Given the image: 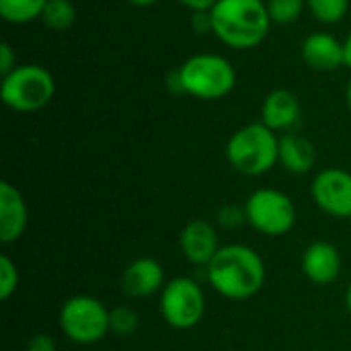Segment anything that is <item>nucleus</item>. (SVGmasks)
Here are the masks:
<instances>
[{
	"instance_id": "f03ea898",
	"label": "nucleus",
	"mask_w": 351,
	"mask_h": 351,
	"mask_svg": "<svg viewBox=\"0 0 351 351\" xmlns=\"http://www.w3.org/2000/svg\"><path fill=\"white\" fill-rule=\"evenodd\" d=\"M212 33L232 49H253L269 33V12L263 0H218L210 10Z\"/></svg>"
},
{
	"instance_id": "4468645a",
	"label": "nucleus",
	"mask_w": 351,
	"mask_h": 351,
	"mask_svg": "<svg viewBox=\"0 0 351 351\" xmlns=\"http://www.w3.org/2000/svg\"><path fill=\"white\" fill-rule=\"evenodd\" d=\"M298 121H300V101L292 90L276 88L263 99L261 123H265L276 134L278 132L288 134Z\"/></svg>"
},
{
	"instance_id": "9b49d317",
	"label": "nucleus",
	"mask_w": 351,
	"mask_h": 351,
	"mask_svg": "<svg viewBox=\"0 0 351 351\" xmlns=\"http://www.w3.org/2000/svg\"><path fill=\"white\" fill-rule=\"evenodd\" d=\"M343 269L339 249L329 241H315L302 253V274L317 286H329L337 282Z\"/></svg>"
},
{
	"instance_id": "1a4fd4ad",
	"label": "nucleus",
	"mask_w": 351,
	"mask_h": 351,
	"mask_svg": "<svg viewBox=\"0 0 351 351\" xmlns=\"http://www.w3.org/2000/svg\"><path fill=\"white\" fill-rule=\"evenodd\" d=\"M315 204L329 216L351 218V173L346 169H323L315 175L311 185Z\"/></svg>"
},
{
	"instance_id": "aec40b11",
	"label": "nucleus",
	"mask_w": 351,
	"mask_h": 351,
	"mask_svg": "<svg viewBox=\"0 0 351 351\" xmlns=\"http://www.w3.org/2000/svg\"><path fill=\"white\" fill-rule=\"evenodd\" d=\"M265 4H267L271 23L290 25L300 19L302 10L306 6V0H265Z\"/></svg>"
},
{
	"instance_id": "cd10ccee",
	"label": "nucleus",
	"mask_w": 351,
	"mask_h": 351,
	"mask_svg": "<svg viewBox=\"0 0 351 351\" xmlns=\"http://www.w3.org/2000/svg\"><path fill=\"white\" fill-rule=\"evenodd\" d=\"M128 2H132L136 6H150V4H156L158 0H128Z\"/></svg>"
},
{
	"instance_id": "20e7f679",
	"label": "nucleus",
	"mask_w": 351,
	"mask_h": 351,
	"mask_svg": "<svg viewBox=\"0 0 351 351\" xmlns=\"http://www.w3.org/2000/svg\"><path fill=\"white\" fill-rule=\"evenodd\" d=\"M175 80L179 90L199 101H218L232 93L237 72L232 64L218 53H197L183 62L175 72Z\"/></svg>"
},
{
	"instance_id": "5701e85b",
	"label": "nucleus",
	"mask_w": 351,
	"mask_h": 351,
	"mask_svg": "<svg viewBox=\"0 0 351 351\" xmlns=\"http://www.w3.org/2000/svg\"><path fill=\"white\" fill-rule=\"evenodd\" d=\"M245 222H247L245 208H239L234 204H226L218 210V224L226 230H237Z\"/></svg>"
},
{
	"instance_id": "a211bd4d",
	"label": "nucleus",
	"mask_w": 351,
	"mask_h": 351,
	"mask_svg": "<svg viewBox=\"0 0 351 351\" xmlns=\"http://www.w3.org/2000/svg\"><path fill=\"white\" fill-rule=\"evenodd\" d=\"M41 21L51 31H66L76 21V8L72 0H47Z\"/></svg>"
},
{
	"instance_id": "39448f33",
	"label": "nucleus",
	"mask_w": 351,
	"mask_h": 351,
	"mask_svg": "<svg viewBox=\"0 0 351 351\" xmlns=\"http://www.w3.org/2000/svg\"><path fill=\"white\" fill-rule=\"evenodd\" d=\"M56 93V80L39 64H21L2 76L0 99L16 113H35L43 109Z\"/></svg>"
},
{
	"instance_id": "7ed1b4c3",
	"label": "nucleus",
	"mask_w": 351,
	"mask_h": 351,
	"mask_svg": "<svg viewBox=\"0 0 351 351\" xmlns=\"http://www.w3.org/2000/svg\"><path fill=\"white\" fill-rule=\"evenodd\" d=\"M226 160L247 177H261L280 162V138L265 123L239 128L226 144Z\"/></svg>"
},
{
	"instance_id": "f257e3e1",
	"label": "nucleus",
	"mask_w": 351,
	"mask_h": 351,
	"mask_svg": "<svg viewBox=\"0 0 351 351\" xmlns=\"http://www.w3.org/2000/svg\"><path fill=\"white\" fill-rule=\"evenodd\" d=\"M210 286L228 300L241 302L257 296L267 278L263 257L247 245H224L206 267Z\"/></svg>"
},
{
	"instance_id": "f8f14e48",
	"label": "nucleus",
	"mask_w": 351,
	"mask_h": 351,
	"mask_svg": "<svg viewBox=\"0 0 351 351\" xmlns=\"http://www.w3.org/2000/svg\"><path fill=\"white\" fill-rule=\"evenodd\" d=\"M165 267L152 257L134 259L121 274V290L128 298H148L162 292Z\"/></svg>"
},
{
	"instance_id": "393cba45",
	"label": "nucleus",
	"mask_w": 351,
	"mask_h": 351,
	"mask_svg": "<svg viewBox=\"0 0 351 351\" xmlns=\"http://www.w3.org/2000/svg\"><path fill=\"white\" fill-rule=\"evenodd\" d=\"M14 68H16V56H14L10 43L4 41V43L0 45V72H2V76H6V74L12 72Z\"/></svg>"
},
{
	"instance_id": "6e6552de",
	"label": "nucleus",
	"mask_w": 351,
	"mask_h": 351,
	"mask_svg": "<svg viewBox=\"0 0 351 351\" xmlns=\"http://www.w3.org/2000/svg\"><path fill=\"white\" fill-rule=\"evenodd\" d=\"M158 308L169 327L187 331L202 323L206 315V294L193 278L179 276L165 284Z\"/></svg>"
},
{
	"instance_id": "f3484780",
	"label": "nucleus",
	"mask_w": 351,
	"mask_h": 351,
	"mask_svg": "<svg viewBox=\"0 0 351 351\" xmlns=\"http://www.w3.org/2000/svg\"><path fill=\"white\" fill-rule=\"evenodd\" d=\"M47 0H0V16L12 25H25L41 19Z\"/></svg>"
},
{
	"instance_id": "412c9836",
	"label": "nucleus",
	"mask_w": 351,
	"mask_h": 351,
	"mask_svg": "<svg viewBox=\"0 0 351 351\" xmlns=\"http://www.w3.org/2000/svg\"><path fill=\"white\" fill-rule=\"evenodd\" d=\"M109 327H111V333L113 335H117V337H130L140 327L138 313L132 306H115L109 313Z\"/></svg>"
},
{
	"instance_id": "6ab92c4d",
	"label": "nucleus",
	"mask_w": 351,
	"mask_h": 351,
	"mask_svg": "<svg viewBox=\"0 0 351 351\" xmlns=\"http://www.w3.org/2000/svg\"><path fill=\"white\" fill-rule=\"evenodd\" d=\"M306 8L313 12L317 21L333 25L346 16L350 8V0H306Z\"/></svg>"
},
{
	"instance_id": "ddd939ff",
	"label": "nucleus",
	"mask_w": 351,
	"mask_h": 351,
	"mask_svg": "<svg viewBox=\"0 0 351 351\" xmlns=\"http://www.w3.org/2000/svg\"><path fill=\"white\" fill-rule=\"evenodd\" d=\"M29 224V210L23 193L8 181L0 183V243H16Z\"/></svg>"
},
{
	"instance_id": "9d476101",
	"label": "nucleus",
	"mask_w": 351,
	"mask_h": 351,
	"mask_svg": "<svg viewBox=\"0 0 351 351\" xmlns=\"http://www.w3.org/2000/svg\"><path fill=\"white\" fill-rule=\"evenodd\" d=\"M179 247L183 257L195 267H208L210 261L220 251L218 230L208 220H191L183 226L179 234Z\"/></svg>"
},
{
	"instance_id": "b1692460",
	"label": "nucleus",
	"mask_w": 351,
	"mask_h": 351,
	"mask_svg": "<svg viewBox=\"0 0 351 351\" xmlns=\"http://www.w3.org/2000/svg\"><path fill=\"white\" fill-rule=\"evenodd\" d=\"M25 351H58V346H56V339L51 335L37 333L27 341Z\"/></svg>"
},
{
	"instance_id": "c756f323",
	"label": "nucleus",
	"mask_w": 351,
	"mask_h": 351,
	"mask_svg": "<svg viewBox=\"0 0 351 351\" xmlns=\"http://www.w3.org/2000/svg\"><path fill=\"white\" fill-rule=\"evenodd\" d=\"M348 105H350V111H351V80H350V84H348Z\"/></svg>"
},
{
	"instance_id": "4be33fe9",
	"label": "nucleus",
	"mask_w": 351,
	"mask_h": 351,
	"mask_svg": "<svg viewBox=\"0 0 351 351\" xmlns=\"http://www.w3.org/2000/svg\"><path fill=\"white\" fill-rule=\"evenodd\" d=\"M21 282L19 267L8 255H0V300L6 302L12 298Z\"/></svg>"
},
{
	"instance_id": "423d86ee",
	"label": "nucleus",
	"mask_w": 351,
	"mask_h": 351,
	"mask_svg": "<svg viewBox=\"0 0 351 351\" xmlns=\"http://www.w3.org/2000/svg\"><path fill=\"white\" fill-rule=\"evenodd\" d=\"M109 308L95 296L76 294L68 298L58 315L60 331L76 346H95L109 333Z\"/></svg>"
},
{
	"instance_id": "a878e982",
	"label": "nucleus",
	"mask_w": 351,
	"mask_h": 351,
	"mask_svg": "<svg viewBox=\"0 0 351 351\" xmlns=\"http://www.w3.org/2000/svg\"><path fill=\"white\" fill-rule=\"evenodd\" d=\"M179 2L191 12H210L218 0H179Z\"/></svg>"
},
{
	"instance_id": "0eeeda50",
	"label": "nucleus",
	"mask_w": 351,
	"mask_h": 351,
	"mask_svg": "<svg viewBox=\"0 0 351 351\" xmlns=\"http://www.w3.org/2000/svg\"><path fill=\"white\" fill-rule=\"evenodd\" d=\"M247 224L265 237H284L296 224V206L292 197L274 187L253 191L245 202Z\"/></svg>"
},
{
	"instance_id": "2eb2a0df",
	"label": "nucleus",
	"mask_w": 351,
	"mask_h": 351,
	"mask_svg": "<svg viewBox=\"0 0 351 351\" xmlns=\"http://www.w3.org/2000/svg\"><path fill=\"white\" fill-rule=\"evenodd\" d=\"M302 60L313 70L331 72L346 64V49L331 33H311L302 41Z\"/></svg>"
},
{
	"instance_id": "dca6fc26",
	"label": "nucleus",
	"mask_w": 351,
	"mask_h": 351,
	"mask_svg": "<svg viewBox=\"0 0 351 351\" xmlns=\"http://www.w3.org/2000/svg\"><path fill=\"white\" fill-rule=\"evenodd\" d=\"M317 162V150L313 142L300 134H284L280 138V165L292 175H306Z\"/></svg>"
},
{
	"instance_id": "bb28decb",
	"label": "nucleus",
	"mask_w": 351,
	"mask_h": 351,
	"mask_svg": "<svg viewBox=\"0 0 351 351\" xmlns=\"http://www.w3.org/2000/svg\"><path fill=\"white\" fill-rule=\"evenodd\" d=\"M343 49H346V66L351 68V31L348 33L346 41H343Z\"/></svg>"
},
{
	"instance_id": "c85d7f7f",
	"label": "nucleus",
	"mask_w": 351,
	"mask_h": 351,
	"mask_svg": "<svg viewBox=\"0 0 351 351\" xmlns=\"http://www.w3.org/2000/svg\"><path fill=\"white\" fill-rule=\"evenodd\" d=\"M346 304H348V311L351 313V284L348 286V292H346Z\"/></svg>"
}]
</instances>
